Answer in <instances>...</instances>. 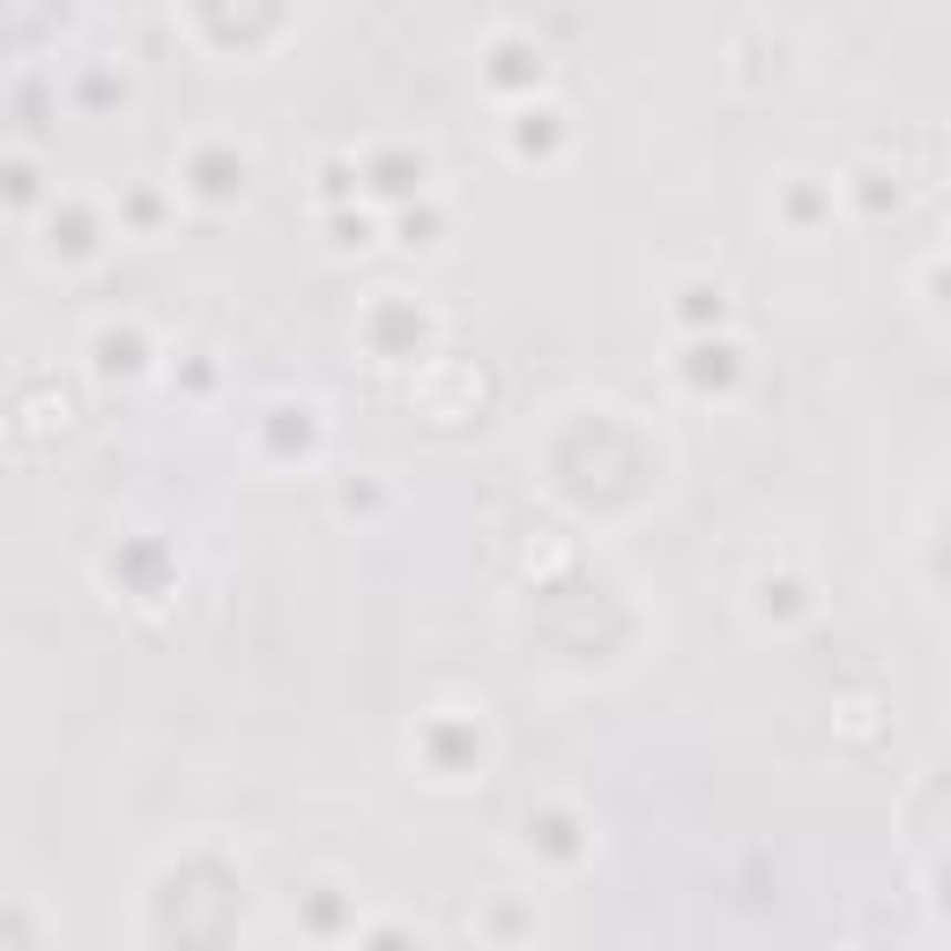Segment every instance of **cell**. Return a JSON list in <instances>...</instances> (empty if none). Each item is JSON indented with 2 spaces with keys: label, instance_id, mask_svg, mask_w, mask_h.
Instances as JSON below:
<instances>
[{
  "label": "cell",
  "instance_id": "6da1fadb",
  "mask_svg": "<svg viewBox=\"0 0 951 951\" xmlns=\"http://www.w3.org/2000/svg\"><path fill=\"white\" fill-rule=\"evenodd\" d=\"M676 320H692V327H722V320H728V290H722L714 276L676 283Z\"/></svg>",
  "mask_w": 951,
  "mask_h": 951
},
{
  "label": "cell",
  "instance_id": "3957f363",
  "mask_svg": "<svg viewBox=\"0 0 951 951\" xmlns=\"http://www.w3.org/2000/svg\"><path fill=\"white\" fill-rule=\"evenodd\" d=\"M780 201H788V224H802V231H810V216H818V194L802 186V172H788V194H780Z\"/></svg>",
  "mask_w": 951,
  "mask_h": 951
},
{
  "label": "cell",
  "instance_id": "7a4b0ae2",
  "mask_svg": "<svg viewBox=\"0 0 951 951\" xmlns=\"http://www.w3.org/2000/svg\"><path fill=\"white\" fill-rule=\"evenodd\" d=\"M751 595H774V580L758 573ZM758 610H766V602H758ZM788 617H810V587H796V580H780V625H788Z\"/></svg>",
  "mask_w": 951,
  "mask_h": 951
}]
</instances>
